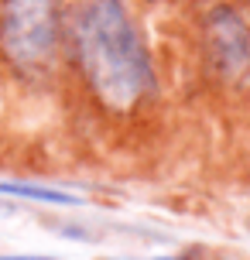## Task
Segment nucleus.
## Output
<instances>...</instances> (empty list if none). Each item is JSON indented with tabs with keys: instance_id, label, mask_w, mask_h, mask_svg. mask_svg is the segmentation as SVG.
I'll use <instances>...</instances> for the list:
<instances>
[{
	"instance_id": "f257e3e1",
	"label": "nucleus",
	"mask_w": 250,
	"mask_h": 260,
	"mask_svg": "<svg viewBox=\"0 0 250 260\" xmlns=\"http://www.w3.org/2000/svg\"><path fill=\"white\" fill-rule=\"evenodd\" d=\"M76 55L86 82L110 110H131L151 89V58L120 0H82L76 14Z\"/></svg>"
},
{
	"instance_id": "f03ea898",
	"label": "nucleus",
	"mask_w": 250,
	"mask_h": 260,
	"mask_svg": "<svg viewBox=\"0 0 250 260\" xmlns=\"http://www.w3.org/2000/svg\"><path fill=\"white\" fill-rule=\"evenodd\" d=\"M58 7L55 0H4L0 41L4 52L21 69H45L55 55Z\"/></svg>"
},
{
	"instance_id": "7ed1b4c3",
	"label": "nucleus",
	"mask_w": 250,
	"mask_h": 260,
	"mask_svg": "<svg viewBox=\"0 0 250 260\" xmlns=\"http://www.w3.org/2000/svg\"><path fill=\"white\" fill-rule=\"evenodd\" d=\"M206 38H209V52L216 65L226 76H243L250 69V31L237 11L230 7L212 11L206 21Z\"/></svg>"
},
{
	"instance_id": "20e7f679",
	"label": "nucleus",
	"mask_w": 250,
	"mask_h": 260,
	"mask_svg": "<svg viewBox=\"0 0 250 260\" xmlns=\"http://www.w3.org/2000/svg\"><path fill=\"white\" fill-rule=\"evenodd\" d=\"M0 195L14 199H35V202H55V206H79V195L66 188H45V185H24V182H0Z\"/></svg>"
},
{
	"instance_id": "39448f33",
	"label": "nucleus",
	"mask_w": 250,
	"mask_h": 260,
	"mask_svg": "<svg viewBox=\"0 0 250 260\" xmlns=\"http://www.w3.org/2000/svg\"><path fill=\"white\" fill-rule=\"evenodd\" d=\"M0 260H55V257H0Z\"/></svg>"
},
{
	"instance_id": "423d86ee",
	"label": "nucleus",
	"mask_w": 250,
	"mask_h": 260,
	"mask_svg": "<svg viewBox=\"0 0 250 260\" xmlns=\"http://www.w3.org/2000/svg\"><path fill=\"white\" fill-rule=\"evenodd\" d=\"M161 260H175V257H161Z\"/></svg>"
}]
</instances>
